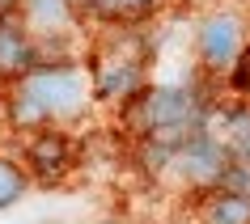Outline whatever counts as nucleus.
Segmentation results:
<instances>
[{
    "label": "nucleus",
    "mask_w": 250,
    "mask_h": 224,
    "mask_svg": "<svg viewBox=\"0 0 250 224\" xmlns=\"http://www.w3.org/2000/svg\"><path fill=\"white\" fill-rule=\"evenodd\" d=\"M34 72V42L26 26L13 17H0V85H17Z\"/></svg>",
    "instance_id": "nucleus-3"
},
{
    "label": "nucleus",
    "mask_w": 250,
    "mask_h": 224,
    "mask_svg": "<svg viewBox=\"0 0 250 224\" xmlns=\"http://www.w3.org/2000/svg\"><path fill=\"white\" fill-rule=\"evenodd\" d=\"M21 9V0H0V17H13Z\"/></svg>",
    "instance_id": "nucleus-12"
},
{
    "label": "nucleus",
    "mask_w": 250,
    "mask_h": 224,
    "mask_svg": "<svg viewBox=\"0 0 250 224\" xmlns=\"http://www.w3.org/2000/svg\"><path fill=\"white\" fill-rule=\"evenodd\" d=\"M178 152H183V165H187V178H191V182H221L225 165H229L225 144L212 140L208 131L199 135V140H191L187 148H178Z\"/></svg>",
    "instance_id": "nucleus-5"
},
{
    "label": "nucleus",
    "mask_w": 250,
    "mask_h": 224,
    "mask_svg": "<svg viewBox=\"0 0 250 224\" xmlns=\"http://www.w3.org/2000/svg\"><path fill=\"white\" fill-rule=\"evenodd\" d=\"M136 85H140V64L136 59H123V55H98L93 59V93L102 102H127L136 97Z\"/></svg>",
    "instance_id": "nucleus-4"
},
{
    "label": "nucleus",
    "mask_w": 250,
    "mask_h": 224,
    "mask_svg": "<svg viewBox=\"0 0 250 224\" xmlns=\"http://www.w3.org/2000/svg\"><path fill=\"white\" fill-rule=\"evenodd\" d=\"M233 47H237V21L233 17H216V21H208L204 34H199V51H204L208 64H225V59L233 55Z\"/></svg>",
    "instance_id": "nucleus-6"
},
{
    "label": "nucleus",
    "mask_w": 250,
    "mask_h": 224,
    "mask_svg": "<svg viewBox=\"0 0 250 224\" xmlns=\"http://www.w3.org/2000/svg\"><path fill=\"white\" fill-rule=\"evenodd\" d=\"M85 85L72 68H47V72H30L26 80L13 85L9 97V123L21 131H39V127H55V119L77 114Z\"/></svg>",
    "instance_id": "nucleus-1"
},
{
    "label": "nucleus",
    "mask_w": 250,
    "mask_h": 224,
    "mask_svg": "<svg viewBox=\"0 0 250 224\" xmlns=\"http://www.w3.org/2000/svg\"><path fill=\"white\" fill-rule=\"evenodd\" d=\"M26 165H30L34 178H42V182L64 178V169L72 165V140H68V131H60V127H39V131H30Z\"/></svg>",
    "instance_id": "nucleus-2"
},
{
    "label": "nucleus",
    "mask_w": 250,
    "mask_h": 224,
    "mask_svg": "<svg viewBox=\"0 0 250 224\" xmlns=\"http://www.w3.org/2000/svg\"><path fill=\"white\" fill-rule=\"evenodd\" d=\"M233 89L237 93H250V47L237 55V64H233Z\"/></svg>",
    "instance_id": "nucleus-10"
},
{
    "label": "nucleus",
    "mask_w": 250,
    "mask_h": 224,
    "mask_svg": "<svg viewBox=\"0 0 250 224\" xmlns=\"http://www.w3.org/2000/svg\"><path fill=\"white\" fill-rule=\"evenodd\" d=\"M21 190H26V173H21V165H13V161L0 157V207L17 203Z\"/></svg>",
    "instance_id": "nucleus-9"
},
{
    "label": "nucleus",
    "mask_w": 250,
    "mask_h": 224,
    "mask_svg": "<svg viewBox=\"0 0 250 224\" xmlns=\"http://www.w3.org/2000/svg\"><path fill=\"white\" fill-rule=\"evenodd\" d=\"M204 224H250V199L221 190L204 211Z\"/></svg>",
    "instance_id": "nucleus-7"
},
{
    "label": "nucleus",
    "mask_w": 250,
    "mask_h": 224,
    "mask_svg": "<svg viewBox=\"0 0 250 224\" xmlns=\"http://www.w3.org/2000/svg\"><path fill=\"white\" fill-rule=\"evenodd\" d=\"M64 4H68V13H72V17H81V13H89L93 0H64Z\"/></svg>",
    "instance_id": "nucleus-11"
},
{
    "label": "nucleus",
    "mask_w": 250,
    "mask_h": 224,
    "mask_svg": "<svg viewBox=\"0 0 250 224\" xmlns=\"http://www.w3.org/2000/svg\"><path fill=\"white\" fill-rule=\"evenodd\" d=\"M153 4H157V0H93V4H89V13L106 17V21H132V17L148 13Z\"/></svg>",
    "instance_id": "nucleus-8"
}]
</instances>
